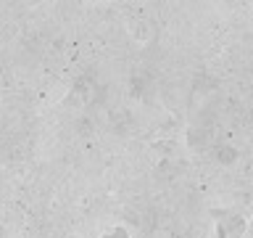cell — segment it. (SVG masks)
I'll return each mask as SVG.
<instances>
[{
    "instance_id": "obj_1",
    "label": "cell",
    "mask_w": 253,
    "mask_h": 238,
    "mask_svg": "<svg viewBox=\"0 0 253 238\" xmlns=\"http://www.w3.org/2000/svg\"><path fill=\"white\" fill-rule=\"evenodd\" d=\"M211 217H213V225H216V233H213V238H243L245 230H248V220H245L240 212H232V209H213Z\"/></svg>"
},
{
    "instance_id": "obj_2",
    "label": "cell",
    "mask_w": 253,
    "mask_h": 238,
    "mask_svg": "<svg viewBox=\"0 0 253 238\" xmlns=\"http://www.w3.org/2000/svg\"><path fill=\"white\" fill-rule=\"evenodd\" d=\"M100 238H132V233H129L126 228H122V225H119V228H111L108 233H103Z\"/></svg>"
},
{
    "instance_id": "obj_3",
    "label": "cell",
    "mask_w": 253,
    "mask_h": 238,
    "mask_svg": "<svg viewBox=\"0 0 253 238\" xmlns=\"http://www.w3.org/2000/svg\"><path fill=\"white\" fill-rule=\"evenodd\" d=\"M0 238H8V236H5V228H3V225H0Z\"/></svg>"
}]
</instances>
